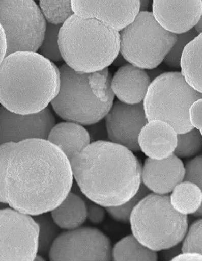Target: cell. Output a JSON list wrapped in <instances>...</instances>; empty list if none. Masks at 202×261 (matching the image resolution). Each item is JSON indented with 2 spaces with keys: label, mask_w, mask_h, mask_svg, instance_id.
<instances>
[{
  "label": "cell",
  "mask_w": 202,
  "mask_h": 261,
  "mask_svg": "<svg viewBox=\"0 0 202 261\" xmlns=\"http://www.w3.org/2000/svg\"><path fill=\"white\" fill-rule=\"evenodd\" d=\"M71 164L47 139L14 143L3 178V204L31 216L49 213L62 203L74 186Z\"/></svg>",
  "instance_id": "obj_1"
},
{
  "label": "cell",
  "mask_w": 202,
  "mask_h": 261,
  "mask_svg": "<svg viewBox=\"0 0 202 261\" xmlns=\"http://www.w3.org/2000/svg\"><path fill=\"white\" fill-rule=\"evenodd\" d=\"M132 152L110 141L91 143L70 161L80 192L105 207L132 198L142 184V165Z\"/></svg>",
  "instance_id": "obj_2"
},
{
  "label": "cell",
  "mask_w": 202,
  "mask_h": 261,
  "mask_svg": "<svg viewBox=\"0 0 202 261\" xmlns=\"http://www.w3.org/2000/svg\"><path fill=\"white\" fill-rule=\"evenodd\" d=\"M60 83L52 61L37 52H15L1 62L0 102L21 115L39 113L56 97Z\"/></svg>",
  "instance_id": "obj_3"
},
{
  "label": "cell",
  "mask_w": 202,
  "mask_h": 261,
  "mask_svg": "<svg viewBox=\"0 0 202 261\" xmlns=\"http://www.w3.org/2000/svg\"><path fill=\"white\" fill-rule=\"evenodd\" d=\"M59 93L51 106L61 118L92 125L104 118L113 105L112 75L108 68L93 73L77 72L69 65L59 68Z\"/></svg>",
  "instance_id": "obj_4"
},
{
  "label": "cell",
  "mask_w": 202,
  "mask_h": 261,
  "mask_svg": "<svg viewBox=\"0 0 202 261\" xmlns=\"http://www.w3.org/2000/svg\"><path fill=\"white\" fill-rule=\"evenodd\" d=\"M58 42L66 64L80 72L105 69L120 53V32L75 14L62 25Z\"/></svg>",
  "instance_id": "obj_5"
},
{
  "label": "cell",
  "mask_w": 202,
  "mask_h": 261,
  "mask_svg": "<svg viewBox=\"0 0 202 261\" xmlns=\"http://www.w3.org/2000/svg\"><path fill=\"white\" fill-rule=\"evenodd\" d=\"M130 223L134 237L155 252L179 244L188 229L187 215L174 210L168 195L150 193L143 197L133 210Z\"/></svg>",
  "instance_id": "obj_6"
},
{
  "label": "cell",
  "mask_w": 202,
  "mask_h": 261,
  "mask_svg": "<svg viewBox=\"0 0 202 261\" xmlns=\"http://www.w3.org/2000/svg\"><path fill=\"white\" fill-rule=\"evenodd\" d=\"M199 98L202 93L187 82L181 72H170L153 80L143 103L149 121H165L177 133L183 134L194 128L189 110Z\"/></svg>",
  "instance_id": "obj_7"
},
{
  "label": "cell",
  "mask_w": 202,
  "mask_h": 261,
  "mask_svg": "<svg viewBox=\"0 0 202 261\" xmlns=\"http://www.w3.org/2000/svg\"><path fill=\"white\" fill-rule=\"evenodd\" d=\"M120 34L121 54L128 63L146 70L160 65L178 39L149 11H140Z\"/></svg>",
  "instance_id": "obj_8"
},
{
  "label": "cell",
  "mask_w": 202,
  "mask_h": 261,
  "mask_svg": "<svg viewBox=\"0 0 202 261\" xmlns=\"http://www.w3.org/2000/svg\"><path fill=\"white\" fill-rule=\"evenodd\" d=\"M1 27L8 40L7 56L17 51L37 52L47 22L35 0H0Z\"/></svg>",
  "instance_id": "obj_9"
},
{
  "label": "cell",
  "mask_w": 202,
  "mask_h": 261,
  "mask_svg": "<svg viewBox=\"0 0 202 261\" xmlns=\"http://www.w3.org/2000/svg\"><path fill=\"white\" fill-rule=\"evenodd\" d=\"M0 214V259L34 260L39 251V225L34 217L12 207L2 209Z\"/></svg>",
  "instance_id": "obj_10"
},
{
  "label": "cell",
  "mask_w": 202,
  "mask_h": 261,
  "mask_svg": "<svg viewBox=\"0 0 202 261\" xmlns=\"http://www.w3.org/2000/svg\"><path fill=\"white\" fill-rule=\"evenodd\" d=\"M111 242L100 230L79 227L61 233L52 245L50 260H112Z\"/></svg>",
  "instance_id": "obj_11"
},
{
  "label": "cell",
  "mask_w": 202,
  "mask_h": 261,
  "mask_svg": "<svg viewBox=\"0 0 202 261\" xmlns=\"http://www.w3.org/2000/svg\"><path fill=\"white\" fill-rule=\"evenodd\" d=\"M148 121L143 102L128 105L116 100L105 117L108 140L131 151H140L138 136Z\"/></svg>",
  "instance_id": "obj_12"
},
{
  "label": "cell",
  "mask_w": 202,
  "mask_h": 261,
  "mask_svg": "<svg viewBox=\"0 0 202 261\" xmlns=\"http://www.w3.org/2000/svg\"><path fill=\"white\" fill-rule=\"evenodd\" d=\"M74 14L95 19L120 32L140 12V0H72Z\"/></svg>",
  "instance_id": "obj_13"
},
{
  "label": "cell",
  "mask_w": 202,
  "mask_h": 261,
  "mask_svg": "<svg viewBox=\"0 0 202 261\" xmlns=\"http://www.w3.org/2000/svg\"><path fill=\"white\" fill-rule=\"evenodd\" d=\"M55 120L48 106L39 113L21 115L1 107V144L31 139H47Z\"/></svg>",
  "instance_id": "obj_14"
},
{
  "label": "cell",
  "mask_w": 202,
  "mask_h": 261,
  "mask_svg": "<svg viewBox=\"0 0 202 261\" xmlns=\"http://www.w3.org/2000/svg\"><path fill=\"white\" fill-rule=\"evenodd\" d=\"M153 14L164 29L183 34L194 29L200 20L202 0H153Z\"/></svg>",
  "instance_id": "obj_15"
},
{
  "label": "cell",
  "mask_w": 202,
  "mask_h": 261,
  "mask_svg": "<svg viewBox=\"0 0 202 261\" xmlns=\"http://www.w3.org/2000/svg\"><path fill=\"white\" fill-rule=\"evenodd\" d=\"M185 166L180 158L172 154L162 160H146L142 167V182L152 193L168 195L184 180Z\"/></svg>",
  "instance_id": "obj_16"
},
{
  "label": "cell",
  "mask_w": 202,
  "mask_h": 261,
  "mask_svg": "<svg viewBox=\"0 0 202 261\" xmlns=\"http://www.w3.org/2000/svg\"><path fill=\"white\" fill-rule=\"evenodd\" d=\"M152 81L146 69L128 62L116 71L111 88L119 100L137 105L143 102Z\"/></svg>",
  "instance_id": "obj_17"
},
{
  "label": "cell",
  "mask_w": 202,
  "mask_h": 261,
  "mask_svg": "<svg viewBox=\"0 0 202 261\" xmlns=\"http://www.w3.org/2000/svg\"><path fill=\"white\" fill-rule=\"evenodd\" d=\"M140 150L154 160L172 155L178 144V133L170 124L155 120L148 121L138 136Z\"/></svg>",
  "instance_id": "obj_18"
},
{
  "label": "cell",
  "mask_w": 202,
  "mask_h": 261,
  "mask_svg": "<svg viewBox=\"0 0 202 261\" xmlns=\"http://www.w3.org/2000/svg\"><path fill=\"white\" fill-rule=\"evenodd\" d=\"M47 140L62 149L69 161L92 143L89 132L83 125L68 121L55 125Z\"/></svg>",
  "instance_id": "obj_19"
},
{
  "label": "cell",
  "mask_w": 202,
  "mask_h": 261,
  "mask_svg": "<svg viewBox=\"0 0 202 261\" xmlns=\"http://www.w3.org/2000/svg\"><path fill=\"white\" fill-rule=\"evenodd\" d=\"M59 206L50 212L61 229L69 230L81 227L88 219L86 203L77 184Z\"/></svg>",
  "instance_id": "obj_20"
},
{
  "label": "cell",
  "mask_w": 202,
  "mask_h": 261,
  "mask_svg": "<svg viewBox=\"0 0 202 261\" xmlns=\"http://www.w3.org/2000/svg\"><path fill=\"white\" fill-rule=\"evenodd\" d=\"M181 68L187 82L202 93V32L186 45L182 56Z\"/></svg>",
  "instance_id": "obj_21"
},
{
  "label": "cell",
  "mask_w": 202,
  "mask_h": 261,
  "mask_svg": "<svg viewBox=\"0 0 202 261\" xmlns=\"http://www.w3.org/2000/svg\"><path fill=\"white\" fill-rule=\"evenodd\" d=\"M171 206L184 215H194L202 205V192L193 182L184 180L177 186L170 196Z\"/></svg>",
  "instance_id": "obj_22"
},
{
  "label": "cell",
  "mask_w": 202,
  "mask_h": 261,
  "mask_svg": "<svg viewBox=\"0 0 202 261\" xmlns=\"http://www.w3.org/2000/svg\"><path fill=\"white\" fill-rule=\"evenodd\" d=\"M114 260H157L155 251L146 247L133 235L128 236L118 242L113 248Z\"/></svg>",
  "instance_id": "obj_23"
},
{
  "label": "cell",
  "mask_w": 202,
  "mask_h": 261,
  "mask_svg": "<svg viewBox=\"0 0 202 261\" xmlns=\"http://www.w3.org/2000/svg\"><path fill=\"white\" fill-rule=\"evenodd\" d=\"M39 225V251L38 254L49 257L50 248L56 238L61 234V228L53 220L51 215L40 214L34 217Z\"/></svg>",
  "instance_id": "obj_24"
},
{
  "label": "cell",
  "mask_w": 202,
  "mask_h": 261,
  "mask_svg": "<svg viewBox=\"0 0 202 261\" xmlns=\"http://www.w3.org/2000/svg\"><path fill=\"white\" fill-rule=\"evenodd\" d=\"M39 7L48 23L62 25L74 14L72 0H39Z\"/></svg>",
  "instance_id": "obj_25"
},
{
  "label": "cell",
  "mask_w": 202,
  "mask_h": 261,
  "mask_svg": "<svg viewBox=\"0 0 202 261\" xmlns=\"http://www.w3.org/2000/svg\"><path fill=\"white\" fill-rule=\"evenodd\" d=\"M202 149V134L193 128L186 133L178 134V144L174 154L179 158H190Z\"/></svg>",
  "instance_id": "obj_26"
},
{
  "label": "cell",
  "mask_w": 202,
  "mask_h": 261,
  "mask_svg": "<svg viewBox=\"0 0 202 261\" xmlns=\"http://www.w3.org/2000/svg\"><path fill=\"white\" fill-rule=\"evenodd\" d=\"M61 27L62 25L52 24L47 22L44 40L38 50L40 55L52 62L63 60L58 42Z\"/></svg>",
  "instance_id": "obj_27"
},
{
  "label": "cell",
  "mask_w": 202,
  "mask_h": 261,
  "mask_svg": "<svg viewBox=\"0 0 202 261\" xmlns=\"http://www.w3.org/2000/svg\"><path fill=\"white\" fill-rule=\"evenodd\" d=\"M150 193V190L142 184L139 191L132 198L120 206L106 207V211L116 221L128 224L130 221L131 215L138 202Z\"/></svg>",
  "instance_id": "obj_28"
},
{
  "label": "cell",
  "mask_w": 202,
  "mask_h": 261,
  "mask_svg": "<svg viewBox=\"0 0 202 261\" xmlns=\"http://www.w3.org/2000/svg\"><path fill=\"white\" fill-rule=\"evenodd\" d=\"M198 34L199 33L194 29L183 34H178L177 41L163 61L165 64L170 68H180L184 49Z\"/></svg>",
  "instance_id": "obj_29"
},
{
  "label": "cell",
  "mask_w": 202,
  "mask_h": 261,
  "mask_svg": "<svg viewBox=\"0 0 202 261\" xmlns=\"http://www.w3.org/2000/svg\"><path fill=\"white\" fill-rule=\"evenodd\" d=\"M182 251L202 255V219L196 220L189 227L183 240Z\"/></svg>",
  "instance_id": "obj_30"
},
{
  "label": "cell",
  "mask_w": 202,
  "mask_h": 261,
  "mask_svg": "<svg viewBox=\"0 0 202 261\" xmlns=\"http://www.w3.org/2000/svg\"><path fill=\"white\" fill-rule=\"evenodd\" d=\"M186 176L184 180H188L196 184L202 192V155L189 161L185 166ZM194 217H202V205L198 212L194 214Z\"/></svg>",
  "instance_id": "obj_31"
},
{
  "label": "cell",
  "mask_w": 202,
  "mask_h": 261,
  "mask_svg": "<svg viewBox=\"0 0 202 261\" xmlns=\"http://www.w3.org/2000/svg\"><path fill=\"white\" fill-rule=\"evenodd\" d=\"M82 195L86 203L88 220L93 224H100L105 217V211L103 206L87 198L84 194Z\"/></svg>",
  "instance_id": "obj_32"
},
{
  "label": "cell",
  "mask_w": 202,
  "mask_h": 261,
  "mask_svg": "<svg viewBox=\"0 0 202 261\" xmlns=\"http://www.w3.org/2000/svg\"><path fill=\"white\" fill-rule=\"evenodd\" d=\"M189 119L194 128L202 131V98L195 101L191 106Z\"/></svg>",
  "instance_id": "obj_33"
},
{
  "label": "cell",
  "mask_w": 202,
  "mask_h": 261,
  "mask_svg": "<svg viewBox=\"0 0 202 261\" xmlns=\"http://www.w3.org/2000/svg\"><path fill=\"white\" fill-rule=\"evenodd\" d=\"M96 124L97 123H95V125L93 124V127L90 129V131L88 130L92 143L98 141H107L108 138L106 126H102L100 125H96Z\"/></svg>",
  "instance_id": "obj_34"
},
{
  "label": "cell",
  "mask_w": 202,
  "mask_h": 261,
  "mask_svg": "<svg viewBox=\"0 0 202 261\" xmlns=\"http://www.w3.org/2000/svg\"><path fill=\"white\" fill-rule=\"evenodd\" d=\"M183 252L182 251V245L179 244L174 246V247L167 248V249L163 250L162 258L165 260H172L174 257L180 254Z\"/></svg>",
  "instance_id": "obj_35"
},
{
  "label": "cell",
  "mask_w": 202,
  "mask_h": 261,
  "mask_svg": "<svg viewBox=\"0 0 202 261\" xmlns=\"http://www.w3.org/2000/svg\"><path fill=\"white\" fill-rule=\"evenodd\" d=\"M172 260H202V255L195 252H182Z\"/></svg>",
  "instance_id": "obj_36"
},
{
  "label": "cell",
  "mask_w": 202,
  "mask_h": 261,
  "mask_svg": "<svg viewBox=\"0 0 202 261\" xmlns=\"http://www.w3.org/2000/svg\"><path fill=\"white\" fill-rule=\"evenodd\" d=\"M7 51H8V40H7L6 32L1 27V62L7 57Z\"/></svg>",
  "instance_id": "obj_37"
},
{
  "label": "cell",
  "mask_w": 202,
  "mask_h": 261,
  "mask_svg": "<svg viewBox=\"0 0 202 261\" xmlns=\"http://www.w3.org/2000/svg\"><path fill=\"white\" fill-rule=\"evenodd\" d=\"M126 62H128L127 61L125 60V58H124L123 55L120 53V54H119L117 58H116L113 63H114V65L116 66L121 65V66L125 65Z\"/></svg>",
  "instance_id": "obj_38"
},
{
  "label": "cell",
  "mask_w": 202,
  "mask_h": 261,
  "mask_svg": "<svg viewBox=\"0 0 202 261\" xmlns=\"http://www.w3.org/2000/svg\"><path fill=\"white\" fill-rule=\"evenodd\" d=\"M140 11H148L150 7V0H140Z\"/></svg>",
  "instance_id": "obj_39"
},
{
  "label": "cell",
  "mask_w": 202,
  "mask_h": 261,
  "mask_svg": "<svg viewBox=\"0 0 202 261\" xmlns=\"http://www.w3.org/2000/svg\"><path fill=\"white\" fill-rule=\"evenodd\" d=\"M194 29H195L196 31L199 33H199L202 32V15L200 20H199L198 24L196 25V27H194Z\"/></svg>",
  "instance_id": "obj_40"
},
{
  "label": "cell",
  "mask_w": 202,
  "mask_h": 261,
  "mask_svg": "<svg viewBox=\"0 0 202 261\" xmlns=\"http://www.w3.org/2000/svg\"><path fill=\"white\" fill-rule=\"evenodd\" d=\"M35 1H37V0H35Z\"/></svg>",
  "instance_id": "obj_41"
},
{
  "label": "cell",
  "mask_w": 202,
  "mask_h": 261,
  "mask_svg": "<svg viewBox=\"0 0 202 261\" xmlns=\"http://www.w3.org/2000/svg\"><path fill=\"white\" fill-rule=\"evenodd\" d=\"M201 134H202V131H201Z\"/></svg>",
  "instance_id": "obj_42"
}]
</instances>
